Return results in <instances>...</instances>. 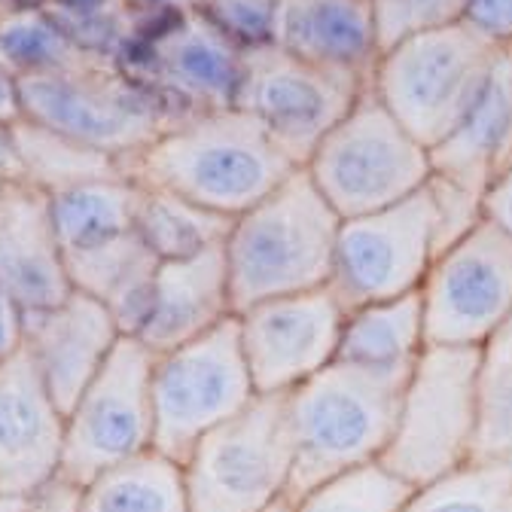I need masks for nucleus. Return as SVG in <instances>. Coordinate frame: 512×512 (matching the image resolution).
<instances>
[{"instance_id":"obj_1","label":"nucleus","mask_w":512,"mask_h":512,"mask_svg":"<svg viewBox=\"0 0 512 512\" xmlns=\"http://www.w3.org/2000/svg\"><path fill=\"white\" fill-rule=\"evenodd\" d=\"M293 171L266 128L238 107L192 113L125 162L135 183L174 192L229 220L266 199Z\"/></svg>"},{"instance_id":"obj_2","label":"nucleus","mask_w":512,"mask_h":512,"mask_svg":"<svg viewBox=\"0 0 512 512\" xmlns=\"http://www.w3.org/2000/svg\"><path fill=\"white\" fill-rule=\"evenodd\" d=\"M409 372L333 360L287 394L293 439L287 497L293 503L336 476L378 464L391 442Z\"/></svg>"},{"instance_id":"obj_3","label":"nucleus","mask_w":512,"mask_h":512,"mask_svg":"<svg viewBox=\"0 0 512 512\" xmlns=\"http://www.w3.org/2000/svg\"><path fill=\"white\" fill-rule=\"evenodd\" d=\"M339 226V214L305 168L238 214L223 241L235 314L275 296L327 287Z\"/></svg>"},{"instance_id":"obj_4","label":"nucleus","mask_w":512,"mask_h":512,"mask_svg":"<svg viewBox=\"0 0 512 512\" xmlns=\"http://www.w3.org/2000/svg\"><path fill=\"white\" fill-rule=\"evenodd\" d=\"M22 119L125 162L186 113L168 92L122 74L110 61L19 77Z\"/></svg>"},{"instance_id":"obj_5","label":"nucleus","mask_w":512,"mask_h":512,"mask_svg":"<svg viewBox=\"0 0 512 512\" xmlns=\"http://www.w3.org/2000/svg\"><path fill=\"white\" fill-rule=\"evenodd\" d=\"M497 49L464 22L427 28L381 49L369 89L433 153L467 119Z\"/></svg>"},{"instance_id":"obj_6","label":"nucleus","mask_w":512,"mask_h":512,"mask_svg":"<svg viewBox=\"0 0 512 512\" xmlns=\"http://www.w3.org/2000/svg\"><path fill=\"white\" fill-rule=\"evenodd\" d=\"M479 433V348L424 345L378 464L421 488L473 461Z\"/></svg>"},{"instance_id":"obj_7","label":"nucleus","mask_w":512,"mask_h":512,"mask_svg":"<svg viewBox=\"0 0 512 512\" xmlns=\"http://www.w3.org/2000/svg\"><path fill=\"white\" fill-rule=\"evenodd\" d=\"M302 168L339 220H351L424 189L433 177V153L366 86Z\"/></svg>"},{"instance_id":"obj_8","label":"nucleus","mask_w":512,"mask_h":512,"mask_svg":"<svg viewBox=\"0 0 512 512\" xmlns=\"http://www.w3.org/2000/svg\"><path fill=\"white\" fill-rule=\"evenodd\" d=\"M293 439L284 397H256L183 458L189 512H269L290 500Z\"/></svg>"},{"instance_id":"obj_9","label":"nucleus","mask_w":512,"mask_h":512,"mask_svg":"<svg viewBox=\"0 0 512 512\" xmlns=\"http://www.w3.org/2000/svg\"><path fill=\"white\" fill-rule=\"evenodd\" d=\"M153 448L183 464L205 433L244 412L256 397L235 314L199 339L153 354Z\"/></svg>"},{"instance_id":"obj_10","label":"nucleus","mask_w":512,"mask_h":512,"mask_svg":"<svg viewBox=\"0 0 512 512\" xmlns=\"http://www.w3.org/2000/svg\"><path fill=\"white\" fill-rule=\"evenodd\" d=\"M150 372L153 354L122 336L64 415L58 482L83 488L104 470L150 452L156 433Z\"/></svg>"},{"instance_id":"obj_11","label":"nucleus","mask_w":512,"mask_h":512,"mask_svg":"<svg viewBox=\"0 0 512 512\" xmlns=\"http://www.w3.org/2000/svg\"><path fill=\"white\" fill-rule=\"evenodd\" d=\"M366 86L369 83L360 77L320 68L269 43L244 52V71L232 107L250 113L281 153L302 168Z\"/></svg>"},{"instance_id":"obj_12","label":"nucleus","mask_w":512,"mask_h":512,"mask_svg":"<svg viewBox=\"0 0 512 512\" xmlns=\"http://www.w3.org/2000/svg\"><path fill=\"white\" fill-rule=\"evenodd\" d=\"M439 253V220L430 180L415 196L342 220L330 290L342 308L418 293Z\"/></svg>"},{"instance_id":"obj_13","label":"nucleus","mask_w":512,"mask_h":512,"mask_svg":"<svg viewBox=\"0 0 512 512\" xmlns=\"http://www.w3.org/2000/svg\"><path fill=\"white\" fill-rule=\"evenodd\" d=\"M418 296L427 345L482 348L512 314V238L482 217L433 256Z\"/></svg>"},{"instance_id":"obj_14","label":"nucleus","mask_w":512,"mask_h":512,"mask_svg":"<svg viewBox=\"0 0 512 512\" xmlns=\"http://www.w3.org/2000/svg\"><path fill=\"white\" fill-rule=\"evenodd\" d=\"M260 397H284L336 360L345 308L330 287L275 296L235 314Z\"/></svg>"},{"instance_id":"obj_15","label":"nucleus","mask_w":512,"mask_h":512,"mask_svg":"<svg viewBox=\"0 0 512 512\" xmlns=\"http://www.w3.org/2000/svg\"><path fill=\"white\" fill-rule=\"evenodd\" d=\"M64 412L55 406L31 354L0 360V494H37L58 479Z\"/></svg>"},{"instance_id":"obj_16","label":"nucleus","mask_w":512,"mask_h":512,"mask_svg":"<svg viewBox=\"0 0 512 512\" xmlns=\"http://www.w3.org/2000/svg\"><path fill=\"white\" fill-rule=\"evenodd\" d=\"M122 339L113 314L98 299L71 290L58 305L22 311V348L31 354L55 406L68 415Z\"/></svg>"},{"instance_id":"obj_17","label":"nucleus","mask_w":512,"mask_h":512,"mask_svg":"<svg viewBox=\"0 0 512 512\" xmlns=\"http://www.w3.org/2000/svg\"><path fill=\"white\" fill-rule=\"evenodd\" d=\"M0 287L22 311L52 308L74 290L49 196L22 177L0 186Z\"/></svg>"},{"instance_id":"obj_18","label":"nucleus","mask_w":512,"mask_h":512,"mask_svg":"<svg viewBox=\"0 0 512 512\" xmlns=\"http://www.w3.org/2000/svg\"><path fill=\"white\" fill-rule=\"evenodd\" d=\"M232 314L235 308L220 244L186 260L159 263L144 320L132 339H138L150 354H165L199 339Z\"/></svg>"},{"instance_id":"obj_19","label":"nucleus","mask_w":512,"mask_h":512,"mask_svg":"<svg viewBox=\"0 0 512 512\" xmlns=\"http://www.w3.org/2000/svg\"><path fill=\"white\" fill-rule=\"evenodd\" d=\"M241 71L244 49H238L196 7H189L180 25L153 43V68L144 83L168 92L186 113H202L235 104Z\"/></svg>"},{"instance_id":"obj_20","label":"nucleus","mask_w":512,"mask_h":512,"mask_svg":"<svg viewBox=\"0 0 512 512\" xmlns=\"http://www.w3.org/2000/svg\"><path fill=\"white\" fill-rule=\"evenodd\" d=\"M275 46L363 83L372 80L381 55L369 0H278Z\"/></svg>"},{"instance_id":"obj_21","label":"nucleus","mask_w":512,"mask_h":512,"mask_svg":"<svg viewBox=\"0 0 512 512\" xmlns=\"http://www.w3.org/2000/svg\"><path fill=\"white\" fill-rule=\"evenodd\" d=\"M506 165H512V43L497 49L461 128L433 150V171L479 196Z\"/></svg>"},{"instance_id":"obj_22","label":"nucleus","mask_w":512,"mask_h":512,"mask_svg":"<svg viewBox=\"0 0 512 512\" xmlns=\"http://www.w3.org/2000/svg\"><path fill=\"white\" fill-rule=\"evenodd\" d=\"M74 290L98 299L113 314L122 336L132 339L141 327L159 260L144 247L138 232H128L104 247L64 256Z\"/></svg>"},{"instance_id":"obj_23","label":"nucleus","mask_w":512,"mask_h":512,"mask_svg":"<svg viewBox=\"0 0 512 512\" xmlns=\"http://www.w3.org/2000/svg\"><path fill=\"white\" fill-rule=\"evenodd\" d=\"M424 345L427 336L421 296L409 293L348 308L342 320L336 360L369 369L409 372Z\"/></svg>"},{"instance_id":"obj_24","label":"nucleus","mask_w":512,"mask_h":512,"mask_svg":"<svg viewBox=\"0 0 512 512\" xmlns=\"http://www.w3.org/2000/svg\"><path fill=\"white\" fill-rule=\"evenodd\" d=\"M138 196L141 186L125 174L52 192L49 214L61 253H86L135 232Z\"/></svg>"},{"instance_id":"obj_25","label":"nucleus","mask_w":512,"mask_h":512,"mask_svg":"<svg viewBox=\"0 0 512 512\" xmlns=\"http://www.w3.org/2000/svg\"><path fill=\"white\" fill-rule=\"evenodd\" d=\"M77 512H189L183 464L150 448L77 488Z\"/></svg>"},{"instance_id":"obj_26","label":"nucleus","mask_w":512,"mask_h":512,"mask_svg":"<svg viewBox=\"0 0 512 512\" xmlns=\"http://www.w3.org/2000/svg\"><path fill=\"white\" fill-rule=\"evenodd\" d=\"M229 229H232L229 217L205 211L199 205L174 196V192L141 186L135 232L159 263L186 260V256L220 247Z\"/></svg>"},{"instance_id":"obj_27","label":"nucleus","mask_w":512,"mask_h":512,"mask_svg":"<svg viewBox=\"0 0 512 512\" xmlns=\"http://www.w3.org/2000/svg\"><path fill=\"white\" fill-rule=\"evenodd\" d=\"M13 135H16V150H19V177L43 189L46 196H52L58 189L77 186V183L125 174V168L116 159L98 150H89L71 138H61L28 119L13 122Z\"/></svg>"},{"instance_id":"obj_28","label":"nucleus","mask_w":512,"mask_h":512,"mask_svg":"<svg viewBox=\"0 0 512 512\" xmlns=\"http://www.w3.org/2000/svg\"><path fill=\"white\" fill-rule=\"evenodd\" d=\"M403 512H512V455L473 458L412 488Z\"/></svg>"},{"instance_id":"obj_29","label":"nucleus","mask_w":512,"mask_h":512,"mask_svg":"<svg viewBox=\"0 0 512 512\" xmlns=\"http://www.w3.org/2000/svg\"><path fill=\"white\" fill-rule=\"evenodd\" d=\"M512 455V314L479 348V433L473 458Z\"/></svg>"},{"instance_id":"obj_30","label":"nucleus","mask_w":512,"mask_h":512,"mask_svg":"<svg viewBox=\"0 0 512 512\" xmlns=\"http://www.w3.org/2000/svg\"><path fill=\"white\" fill-rule=\"evenodd\" d=\"M0 58L25 74H46L89 61L55 28L49 13H13L0 22Z\"/></svg>"},{"instance_id":"obj_31","label":"nucleus","mask_w":512,"mask_h":512,"mask_svg":"<svg viewBox=\"0 0 512 512\" xmlns=\"http://www.w3.org/2000/svg\"><path fill=\"white\" fill-rule=\"evenodd\" d=\"M192 7L244 52L275 43L278 0H196Z\"/></svg>"},{"instance_id":"obj_32","label":"nucleus","mask_w":512,"mask_h":512,"mask_svg":"<svg viewBox=\"0 0 512 512\" xmlns=\"http://www.w3.org/2000/svg\"><path fill=\"white\" fill-rule=\"evenodd\" d=\"M369 4L375 13L381 49L394 46L409 34L458 22L464 10V0H369Z\"/></svg>"},{"instance_id":"obj_33","label":"nucleus","mask_w":512,"mask_h":512,"mask_svg":"<svg viewBox=\"0 0 512 512\" xmlns=\"http://www.w3.org/2000/svg\"><path fill=\"white\" fill-rule=\"evenodd\" d=\"M494 46L512 43V0H464L461 19Z\"/></svg>"},{"instance_id":"obj_34","label":"nucleus","mask_w":512,"mask_h":512,"mask_svg":"<svg viewBox=\"0 0 512 512\" xmlns=\"http://www.w3.org/2000/svg\"><path fill=\"white\" fill-rule=\"evenodd\" d=\"M0 512H77V488L55 479L37 494H0Z\"/></svg>"},{"instance_id":"obj_35","label":"nucleus","mask_w":512,"mask_h":512,"mask_svg":"<svg viewBox=\"0 0 512 512\" xmlns=\"http://www.w3.org/2000/svg\"><path fill=\"white\" fill-rule=\"evenodd\" d=\"M482 217L512 238V165H506L482 192Z\"/></svg>"},{"instance_id":"obj_36","label":"nucleus","mask_w":512,"mask_h":512,"mask_svg":"<svg viewBox=\"0 0 512 512\" xmlns=\"http://www.w3.org/2000/svg\"><path fill=\"white\" fill-rule=\"evenodd\" d=\"M22 348V308L0 287V360Z\"/></svg>"},{"instance_id":"obj_37","label":"nucleus","mask_w":512,"mask_h":512,"mask_svg":"<svg viewBox=\"0 0 512 512\" xmlns=\"http://www.w3.org/2000/svg\"><path fill=\"white\" fill-rule=\"evenodd\" d=\"M22 104H19V74L0 58V122H19Z\"/></svg>"},{"instance_id":"obj_38","label":"nucleus","mask_w":512,"mask_h":512,"mask_svg":"<svg viewBox=\"0 0 512 512\" xmlns=\"http://www.w3.org/2000/svg\"><path fill=\"white\" fill-rule=\"evenodd\" d=\"M0 177H19V150L10 122H0Z\"/></svg>"},{"instance_id":"obj_39","label":"nucleus","mask_w":512,"mask_h":512,"mask_svg":"<svg viewBox=\"0 0 512 512\" xmlns=\"http://www.w3.org/2000/svg\"><path fill=\"white\" fill-rule=\"evenodd\" d=\"M49 10L86 16V13H104V10H110V0H52Z\"/></svg>"},{"instance_id":"obj_40","label":"nucleus","mask_w":512,"mask_h":512,"mask_svg":"<svg viewBox=\"0 0 512 512\" xmlns=\"http://www.w3.org/2000/svg\"><path fill=\"white\" fill-rule=\"evenodd\" d=\"M10 13H46L52 0H7Z\"/></svg>"},{"instance_id":"obj_41","label":"nucleus","mask_w":512,"mask_h":512,"mask_svg":"<svg viewBox=\"0 0 512 512\" xmlns=\"http://www.w3.org/2000/svg\"><path fill=\"white\" fill-rule=\"evenodd\" d=\"M125 4H132L135 13L138 10H156V7H171V4H180V7H192L196 0H125Z\"/></svg>"},{"instance_id":"obj_42","label":"nucleus","mask_w":512,"mask_h":512,"mask_svg":"<svg viewBox=\"0 0 512 512\" xmlns=\"http://www.w3.org/2000/svg\"><path fill=\"white\" fill-rule=\"evenodd\" d=\"M269 512H293V500H281L278 506H272Z\"/></svg>"},{"instance_id":"obj_43","label":"nucleus","mask_w":512,"mask_h":512,"mask_svg":"<svg viewBox=\"0 0 512 512\" xmlns=\"http://www.w3.org/2000/svg\"><path fill=\"white\" fill-rule=\"evenodd\" d=\"M4 180H7V177H0V186H4Z\"/></svg>"}]
</instances>
